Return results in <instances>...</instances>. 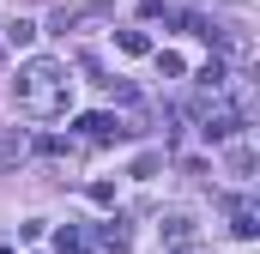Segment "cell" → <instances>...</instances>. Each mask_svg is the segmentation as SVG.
Segmentation results:
<instances>
[{
  "instance_id": "6da1fadb",
  "label": "cell",
  "mask_w": 260,
  "mask_h": 254,
  "mask_svg": "<svg viewBox=\"0 0 260 254\" xmlns=\"http://www.w3.org/2000/svg\"><path fill=\"white\" fill-rule=\"evenodd\" d=\"M12 97H18V109L37 115V121L67 115V97H73V85H67V61H49V55L24 61V67H18V79H12Z\"/></svg>"
},
{
  "instance_id": "7a4b0ae2",
  "label": "cell",
  "mask_w": 260,
  "mask_h": 254,
  "mask_svg": "<svg viewBox=\"0 0 260 254\" xmlns=\"http://www.w3.org/2000/svg\"><path fill=\"white\" fill-rule=\"evenodd\" d=\"M164 248L170 254L194 248V218H188V212H170V218H164Z\"/></svg>"
},
{
  "instance_id": "3957f363",
  "label": "cell",
  "mask_w": 260,
  "mask_h": 254,
  "mask_svg": "<svg viewBox=\"0 0 260 254\" xmlns=\"http://www.w3.org/2000/svg\"><path fill=\"white\" fill-rule=\"evenodd\" d=\"M230 230H236L242 242H254V236H260V212H254V200H230Z\"/></svg>"
},
{
  "instance_id": "277c9868",
  "label": "cell",
  "mask_w": 260,
  "mask_h": 254,
  "mask_svg": "<svg viewBox=\"0 0 260 254\" xmlns=\"http://www.w3.org/2000/svg\"><path fill=\"white\" fill-rule=\"evenodd\" d=\"M79 133H85V139H115V133H127V127L115 121L109 109H91V115H79Z\"/></svg>"
},
{
  "instance_id": "5b68a950",
  "label": "cell",
  "mask_w": 260,
  "mask_h": 254,
  "mask_svg": "<svg viewBox=\"0 0 260 254\" xmlns=\"http://www.w3.org/2000/svg\"><path fill=\"white\" fill-rule=\"evenodd\" d=\"M224 164H230V176H236V182H248V176H254V145H242V139H230V151H224Z\"/></svg>"
},
{
  "instance_id": "8992f818",
  "label": "cell",
  "mask_w": 260,
  "mask_h": 254,
  "mask_svg": "<svg viewBox=\"0 0 260 254\" xmlns=\"http://www.w3.org/2000/svg\"><path fill=\"white\" fill-rule=\"evenodd\" d=\"M97 242H103V248H127V224H121V218H109V224H103V230H97Z\"/></svg>"
},
{
  "instance_id": "52a82bcc",
  "label": "cell",
  "mask_w": 260,
  "mask_h": 254,
  "mask_svg": "<svg viewBox=\"0 0 260 254\" xmlns=\"http://www.w3.org/2000/svg\"><path fill=\"white\" fill-rule=\"evenodd\" d=\"M115 43H121V55H151V37L145 30H115Z\"/></svg>"
},
{
  "instance_id": "ba28073f",
  "label": "cell",
  "mask_w": 260,
  "mask_h": 254,
  "mask_svg": "<svg viewBox=\"0 0 260 254\" xmlns=\"http://www.w3.org/2000/svg\"><path fill=\"white\" fill-rule=\"evenodd\" d=\"M0 37H6V43H12V49H24V43H30V37H37V24H30V18H12V24H6V30H0Z\"/></svg>"
},
{
  "instance_id": "9c48e42d",
  "label": "cell",
  "mask_w": 260,
  "mask_h": 254,
  "mask_svg": "<svg viewBox=\"0 0 260 254\" xmlns=\"http://www.w3.org/2000/svg\"><path fill=\"white\" fill-rule=\"evenodd\" d=\"M157 73H164V79H182L188 67H182V55H176V49H164V55H157Z\"/></svg>"
},
{
  "instance_id": "30bf717a",
  "label": "cell",
  "mask_w": 260,
  "mask_h": 254,
  "mask_svg": "<svg viewBox=\"0 0 260 254\" xmlns=\"http://www.w3.org/2000/svg\"><path fill=\"white\" fill-rule=\"evenodd\" d=\"M37 151H43V157H61V151H67V139H55V133H43V139H37Z\"/></svg>"
},
{
  "instance_id": "8fae6325",
  "label": "cell",
  "mask_w": 260,
  "mask_h": 254,
  "mask_svg": "<svg viewBox=\"0 0 260 254\" xmlns=\"http://www.w3.org/2000/svg\"><path fill=\"white\" fill-rule=\"evenodd\" d=\"M91 200L97 206H115V182H91Z\"/></svg>"
},
{
  "instance_id": "7c38bea8",
  "label": "cell",
  "mask_w": 260,
  "mask_h": 254,
  "mask_svg": "<svg viewBox=\"0 0 260 254\" xmlns=\"http://www.w3.org/2000/svg\"><path fill=\"white\" fill-rule=\"evenodd\" d=\"M55 248H61V254L79 248V230H73V224H61V230H55Z\"/></svg>"
},
{
  "instance_id": "4fadbf2b",
  "label": "cell",
  "mask_w": 260,
  "mask_h": 254,
  "mask_svg": "<svg viewBox=\"0 0 260 254\" xmlns=\"http://www.w3.org/2000/svg\"><path fill=\"white\" fill-rule=\"evenodd\" d=\"M18 151H24V139H0V164H12Z\"/></svg>"
}]
</instances>
